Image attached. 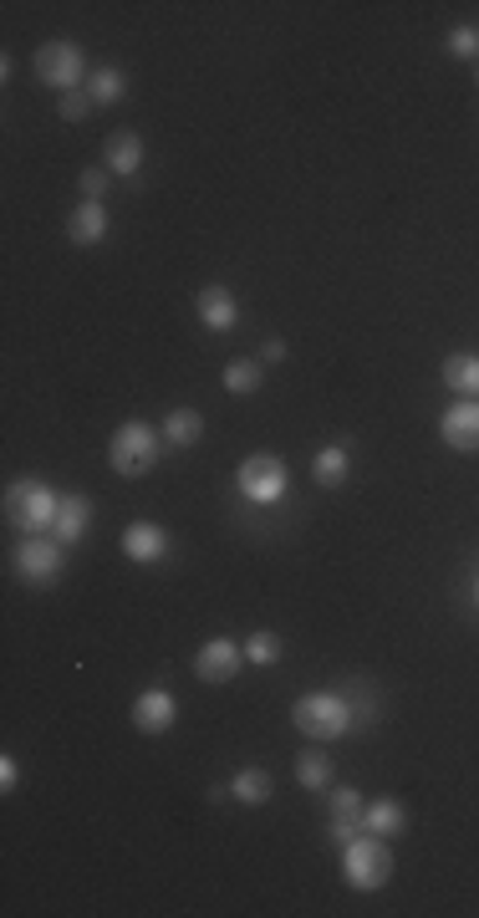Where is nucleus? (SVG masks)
<instances>
[{"label":"nucleus","mask_w":479,"mask_h":918,"mask_svg":"<svg viewBox=\"0 0 479 918\" xmlns=\"http://www.w3.org/2000/svg\"><path fill=\"white\" fill-rule=\"evenodd\" d=\"M57 505H61V495L46 480H15L11 490H5V516L21 526L26 536H42V531H51V520H57Z\"/></svg>","instance_id":"nucleus-1"},{"label":"nucleus","mask_w":479,"mask_h":918,"mask_svg":"<svg viewBox=\"0 0 479 918\" xmlns=\"http://www.w3.org/2000/svg\"><path fill=\"white\" fill-rule=\"evenodd\" d=\"M159 455H164V439H159L149 424H138V418H128V424L107 439V459H113V470L128 474V480L149 474L153 464H159Z\"/></svg>","instance_id":"nucleus-2"},{"label":"nucleus","mask_w":479,"mask_h":918,"mask_svg":"<svg viewBox=\"0 0 479 918\" xmlns=\"http://www.w3.org/2000/svg\"><path fill=\"white\" fill-rule=\"evenodd\" d=\"M342 877H347V888H358V893L383 888L393 877L388 842H383V837H352V842H347V858H342Z\"/></svg>","instance_id":"nucleus-3"},{"label":"nucleus","mask_w":479,"mask_h":918,"mask_svg":"<svg viewBox=\"0 0 479 918\" xmlns=\"http://www.w3.org/2000/svg\"><path fill=\"white\" fill-rule=\"evenodd\" d=\"M352 725V704L342 695H301L296 699V730L306 741H337Z\"/></svg>","instance_id":"nucleus-4"},{"label":"nucleus","mask_w":479,"mask_h":918,"mask_svg":"<svg viewBox=\"0 0 479 918\" xmlns=\"http://www.w3.org/2000/svg\"><path fill=\"white\" fill-rule=\"evenodd\" d=\"M235 485L250 505H276L285 495V485H291V474H285V464L276 455H250L245 464H240Z\"/></svg>","instance_id":"nucleus-5"},{"label":"nucleus","mask_w":479,"mask_h":918,"mask_svg":"<svg viewBox=\"0 0 479 918\" xmlns=\"http://www.w3.org/2000/svg\"><path fill=\"white\" fill-rule=\"evenodd\" d=\"M36 77H42L46 88L57 92H77V82L87 77V57H82V46L77 42H46L36 51Z\"/></svg>","instance_id":"nucleus-6"},{"label":"nucleus","mask_w":479,"mask_h":918,"mask_svg":"<svg viewBox=\"0 0 479 918\" xmlns=\"http://www.w3.org/2000/svg\"><path fill=\"white\" fill-rule=\"evenodd\" d=\"M15 572L26 582H36V587H46L61 572V541L57 536H26L15 547Z\"/></svg>","instance_id":"nucleus-7"},{"label":"nucleus","mask_w":479,"mask_h":918,"mask_svg":"<svg viewBox=\"0 0 479 918\" xmlns=\"http://www.w3.org/2000/svg\"><path fill=\"white\" fill-rule=\"evenodd\" d=\"M245 664V649H235V638H210L205 649L195 653V674L205 684H230Z\"/></svg>","instance_id":"nucleus-8"},{"label":"nucleus","mask_w":479,"mask_h":918,"mask_svg":"<svg viewBox=\"0 0 479 918\" xmlns=\"http://www.w3.org/2000/svg\"><path fill=\"white\" fill-rule=\"evenodd\" d=\"M174 714H179V704H174L168 689H143V695L133 699V725L143 730V735H164V730L174 725Z\"/></svg>","instance_id":"nucleus-9"},{"label":"nucleus","mask_w":479,"mask_h":918,"mask_svg":"<svg viewBox=\"0 0 479 918\" xmlns=\"http://www.w3.org/2000/svg\"><path fill=\"white\" fill-rule=\"evenodd\" d=\"M444 445L459 449V455H475L479 449V399L454 403L444 414Z\"/></svg>","instance_id":"nucleus-10"},{"label":"nucleus","mask_w":479,"mask_h":918,"mask_svg":"<svg viewBox=\"0 0 479 918\" xmlns=\"http://www.w3.org/2000/svg\"><path fill=\"white\" fill-rule=\"evenodd\" d=\"M199 307V322L210 326V332H230V326L240 322V307H235V291L230 286H205L195 297Z\"/></svg>","instance_id":"nucleus-11"},{"label":"nucleus","mask_w":479,"mask_h":918,"mask_svg":"<svg viewBox=\"0 0 479 918\" xmlns=\"http://www.w3.org/2000/svg\"><path fill=\"white\" fill-rule=\"evenodd\" d=\"M87 526H92V501L87 495H61V505H57V520H51V536H57L61 547L67 541H82L87 536Z\"/></svg>","instance_id":"nucleus-12"},{"label":"nucleus","mask_w":479,"mask_h":918,"mask_svg":"<svg viewBox=\"0 0 479 918\" xmlns=\"http://www.w3.org/2000/svg\"><path fill=\"white\" fill-rule=\"evenodd\" d=\"M122 551H128L133 562H159L168 551V531L153 526V520H133V526L122 531Z\"/></svg>","instance_id":"nucleus-13"},{"label":"nucleus","mask_w":479,"mask_h":918,"mask_svg":"<svg viewBox=\"0 0 479 918\" xmlns=\"http://www.w3.org/2000/svg\"><path fill=\"white\" fill-rule=\"evenodd\" d=\"M67 236H72V245H97V240L107 236L103 199H82V205L72 209V220H67Z\"/></svg>","instance_id":"nucleus-14"},{"label":"nucleus","mask_w":479,"mask_h":918,"mask_svg":"<svg viewBox=\"0 0 479 918\" xmlns=\"http://www.w3.org/2000/svg\"><path fill=\"white\" fill-rule=\"evenodd\" d=\"M103 159H107V174H138V163H143V138L118 128V134L103 144Z\"/></svg>","instance_id":"nucleus-15"},{"label":"nucleus","mask_w":479,"mask_h":918,"mask_svg":"<svg viewBox=\"0 0 479 918\" xmlns=\"http://www.w3.org/2000/svg\"><path fill=\"white\" fill-rule=\"evenodd\" d=\"M404 806H398V801L393 796H383V801H367V806H362V827L373 831V837H398V831H404Z\"/></svg>","instance_id":"nucleus-16"},{"label":"nucleus","mask_w":479,"mask_h":918,"mask_svg":"<svg viewBox=\"0 0 479 918\" xmlns=\"http://www.w3.org/2000/svg\"><path fill=\"white\" fill-rule=\"evenodd\" d=\"M444 383L465 399H479V357L475 353H454L444 357Z\"/></svg>","instance_id":"nucleus-17"},{"label":"nucleus","mask_w":479,"mask_h":918,"mask_svg":"<svg viewBox=\"0 0 479 918\" xmlns=\"http://www.w3.org/2000/svg\"><path fill=\"white\" fill-rule=\"evenodd\" d=\"M230 791H235V801H245V806H260V801H270L276 781H270V770L245 766V770H235V781H230Z\"/></svg>","instance_id":"nucleus-18"},{"label":"nucleus","mask_w":479,"mask_h":918,"mask_svg":"<svg viewBox=\"0 0 479 918\" xmlns=\"http://www.w3.org/2000/svg\"><path fill=\"white\" fill-rule=\"evenodd\" d=\"M199 434H205V418H199L195 409H174V414L164 418V439H168V445L189 449V445H199Z\"/></svg>","instance_id":"nucleus-19"},{"label":"nucleus","mask_w":479,"mask_h":918,"mask_svg":"<svg viewBox=\"0 0 479 918\" xmlns=\"http://www.w3.org/2000/svg\"><path fill=\"white\" fill-rule=\"evenodd\" d=\"M296 781L306 785V791H327V785H331V760L322 756V750H301Z\"/></svg>","instance_id":"nucleus-20"},{"label":"nucleus","mask_w":479,"mask_h":918,"mask_svg":"<svg viewBox=\"0 0 479 918\" xmlns=\"http://www.w3.org/2000/svg\"><path fill=\"white\" fill-rule=\"evenodd\" d=\"M122 92H128V77H122L118 67H97V72L87 77V97H92V103H118Z\"/></svg>","instance_id":"nucleus-21"},{"label":"nucleus","mask_w":479,"mask_h":918,"mask_svg":"<svg viewBox=\"0 0 479 918\" xmlns=\"http://www.w3.org/2000/svg\"><path fill=\"white\" fill-rule=\"evenodd\" d=\"M347 464H352V459H347V449L342 445H327V449H316V480H322V485H342L347 480Z\"/></svg>","instance_id":"nucleus-22"},{"label":"nucleus","mask_w":479,"mask_h":918,"mask_svg":"<svg viewBox=\"0 0 479 918\" xmlns=\"http://www.w3.org/2000/svg\"><path fill=\"white\" fill-rule=\"evenodd\" d=\"M276 658H281V638L276 633H266V628H260V633H250L245 638V664H276Z\"/></svg>","instance_id":"nucleus-23"},{"label":"nucleus","mask_w":479,"mask_h":918,"mask_svg":"<svg viewBox=\"0 0 479 918\" xmlns=\"http://www.w3.org/2000/svg\"><path fill=\"white\" fill-rule=\"evenodd\" d=\"M225 388H230V393H255V388H260V363L235 357V363L225 368Z\"/></svg>","instance_id":"nucleus-24"},{"label":"nucleus","mask_w":479,"mask_h":918,"mask_svg":"<svg viewBox=\"0 0 479 918\" xmlns=\"http://www.w3.org/2000/svg\"><path fill=\"white\" fill-rule=\"evenodd\" d=\"M362 806H367V801H362L358 785H337V791H331V816H352V822H362Z\"/></svg>","instance_id":"nucleus-25"},{"label":"nucleus","mask_w":479,"mask_h":918,"mask_svg":"<svg viewBox=\"0 0 479 918\" xmlns=\"http://www.w3.org/2000/svg\"><path fill=\"white\" fill-rule=\"evenodd\" d=\"M57 113H61V118H67V123H82V118H87V113H92V97H87V92H61Z\"/></svg>","instance_id":"nucleus-26"},{"label":"nucleus","mask_w":479,"mask_h":918,"mask_svg":"<svg viewBox=\"0 0 479 918\" xmlns=\"http://www.w3.org/2000/svg\"><path fill=\"white\" fill-rule=\"evenodd\" d=\"M449 51H454V57H465V61H469V57L479 51V31H475V26H454V31H449Z\"/></svg>","instance_id":"nucleus-27"},{"label":"nucleus","mask_w":479,"mask_h":918,"mask_svg":"<svg viewBox=\"0 0 479 918\" xmlns=\"http://www.w3.org/2000/svg\"><path fill=\"white\" fill-rule=\"evenodd\" d=\"M107 169H82V179H77V184H82V199H103V190H107Z\"/></svg>","instance_id":"nucleus-28"},{"label":"nucleus","mask_w":479,"mask_h":918,"mask_svg":"<svg viewBox=\"0 0 479 918\" xmlns=\"http://www.w3.org/2000/svg\"><path fill=\"white\" fill-rule=\"evenodd\" d=\"M358 827H362V822H352V816H331V827H327V831H331V842H342V847H347L352 837H358Z\"/></svg>","instance_id":"nucleus-29"},{"label":"nucleus","mask_w":479,"mask_h":918,"mask_svg":"<svg viewBox=\"0 0 479 918\" xmlns=\"http://www.w3.org/2000/svg\"><path fill=\"white\" fill-rule=\"evenodd\" d=\"M0 791H15V760H0Z\"/></svg>","instance_id":"nucleus-30"},{"label":"nucleus","mask_w":479,"mask_h":918,"mask_svg":"<svg viewBox=\"0 0 479 918\" xmlns=\"http://www.w3.org/2000/svg\"><path fill=\"white\" fill-rule=\"evenodd\" d=\"M281 357H285V342H281V337H270V342H266V363H281Z\"/></svg>","instance_id":"nucleus-31"}]
</instances>
